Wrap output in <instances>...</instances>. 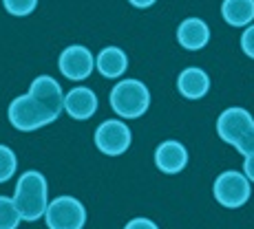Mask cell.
Segmentation results:
<instances>
[{
  "mask_svg": "<svg viewBox=\"0 0 254 229\" xmlns=\"http://www.w3.org/2000/svg\"><path fill=\"white\" fill-rule=\"evenodd\" d=\"M45 221L49 229H82L86 225V209L75 196H58L47 205Z\"/></svg>",
  "mask_w": 254,
  "mask_h": 229,
  "instance_id": "6",
  "label": "cell"
},
{
  "mask_svg": "<svg viewBox=\"0 0 254 229\" xmlns=\"http://www.w3.org/2000/svg\"><path fill=\"white\" fill-rule=\"evenodd\" d=\"M243 177L250 183H254V154L246 157V161H243Z\"/></svg>",
  "mask_w": 254,
  "mask_h": 229,
  "instance_id": "21",
  "label": "cell"
},
{
  "mask_svg": "<svg viewBox=\"0 0 254 229\" xmlns=\"http://www.w3.org/2000/svg\"><path fill=\"white\" fill-rule=\"evenodd\" d=\"M18 170V159L11 148L0 143V183H7L9 179L16 174Z\"/></svg>",
  "mask_w": 254,
  "mask_h": 229,
  "instance_id": "17",
  "label": "cell"
},
{
  "mask_svg": "<svg viewBox=\"0 0 254 229\" xmlns=\"http://www.w3.org/2000/svg\"><path fill=\"white\" fill-rule=\"evenodd\" d=\"M20 225V214L9 196H0V229H16Z\"/></svg>",
  "mask_w": 254,
  "mask_h": 229,
  "instance_id": "16",
  "label": "cell"
},
{
  "mask_svg": "<svg viewBox=\"0 0 254 229\" xmlns=\"http://www.w3.org/2000/svg\"><path fill=\"white\" fill-rule=\"evenodd\" d=\"M64 110L77 121L91 119L97 110V95L86 86H75L64 95Z\"/></svg>",
  "mask_w": 254,
  "mask_h": 229,
  "instance_id": "11",
  "label": "cell"
},
{
  "mask_svg": "<svg viewBox=\"0 0 254 229\" xmlns=\"http://www.w3.org/2000/svg\"><path fill=\"white\" fill-rule=\"evenodd\" d=\"M130 4H133L135 9H148V7H153L157 0H128Z\"/></svg>",
  "mask_w": 254,
  "mask_h": 229,
  "instance_id": "22",
  "label": "cell"
},
{
  "mask_svg": "<svg viewBox=\"0 0 254 229\" xmlns=\"http://www.w3.org/2000/svg\"><path fill=\"white\" fill-rule=\"evenodd\" d=\"M27 95L33 97L56 119L64 110V92H62V86L58 84V80H53L51 75H38L29 86Z\"/></svg>",
  "mask_w": 254,
  "mask_h": 229,
  "instance_id": "9",
  "label": "cell"
},
{
  "mask_svg": "<svg viewBox=\"0 0 254 229\" xmlns=\"http://www.w3.org/2000/svg\"><path fill=\"white\" fill-rule=\"evenodd\" d=\"M95 145L106 157H120L130 148V128L120 119H106L95 128Z\"/></svg>",
  "mask_w": 254,
  "mask_h": 229,
  "instance_id": "7",
  "label": "cell"
},
{
  "mask_svg": "<svg viewBox=\"0 0 254 229\" xmlns=\"http://www.w3.org/2000/svg\"><path fill=\"white\" fill-rule=\"evenodd\" d=\"M7 117H9L13 128L20 130V133H33V130L45 128V126L56 121V117L49 115L47 110L29 95L16 97V99L9 104Z\"/></svg>",
  "mask_w": 254,
  "mask_h": 229,
  "instance_id": "5",
  "label": "cell"
},
{
  "mask_svg": "<svg viewBox=\"0 0 254 229\" xmlns=\"http://www.w3.org/2000/svg\"><path fill=\"white\" fill-rule=\"evenodd\" d=\"M177 91L186 99H201L210 91V77L208 73L199 66H188L179 73L177 77Z\"/></svg>",
  "mask_w": 254,
  "mask_h": 229,
  "instance_id": "12",
  "label": "cell"
},
{
  "mask_svg": "<svg viewBox=\"0 0 254 229\" xmlns=\"http://www.w3.org/2000/svg\"><path fill=\"white\" fill-rule=\"evenodd\" d=\"M13 205H16L20 221L36 223L45 216L49 205V185L42 172L38 170H27L16 183L13 192Z\"/></svg>",
  "mask_w": 254,
  "mask_h": 229,
  "instance_id": "1",
  "label": "cell"
},
{
  "mask_svg": "<svg viewBox=\"0 0 254 229\" xmlns=\"http://www.w3.org/2000/svg\"><path fill=\"white\" fill-rule=\"evenodd\" d=\"M217 135L221 141L237 148L239 154H254V119L246 108H226L217 119Z\"/></svg>",
  "mask_w": 254,
  "mask_h": 229,
  "instance_id": "2",
  "label": "cell"
},
{
  "mask_svg": "<svg viewBox=\"0 0 254 229\" xmlns=\"http://www.w3.org/2000/svg\"><path fill=\"white\" fill-rule=\"evenodd\" d=\"M4 9H7V13H11V16H29V13L36 11L38 7V0H2Z\"/></svg>",
  "mask_w": 254,
  "mask_h": 229,
  "instance_id": "18",
  "label": "cell"
},
{
  "mask_svg": "<svg viewBox=\"0 0 254 229\" xmlns=\"http://www.w3.org/2000/svg\"><path fill=\"white\" fill-rule=\"evenodd\" d=\"M95 69L100 71L102 77L106 80H117L128 69V55L122 51L120 46H106L97 53L95 57Z\"/></svg>",
  "mask_w": 254,
  "mask_h": 229,
  "instance_id": "14",
  "label": "cell"
},
{
  "mask_svg": "<svg viewBox=\"0 0 254 229\" xmlns=\"http://www.w3.org/2000/svg\"><path fill=\"white\" fill-rule=\"evenodd\" d=\"M241 51L254 60V24H248L241 33Z\"/></svg>",
  "mask_w": 254,
  "mask_h": 229,
  "instance_id": "19",
  "label": "cell"
},
{
  "mask_svg": "<svg viewBox=\"0 0 254 229\" xmlns=\"http://www.w3.org/2000/svg\"><path fill=\"white\" fill-rule=\"evenodd\" d=\"M212 194L217 198L219 205L228 207V209H237L243 207L252 196V185L243 177V172L237 170H226L214 179L212 185Z\"/></svg>",
  "mask_w": 254,
  "mask_h": 229,
  "instance_id": "4",
  "label": "cell"
},
{
  "mask_svg": "<svg viewBox=\"0 0 254 229\" xmlns=\"http://www.w3.org/2000/svg\"><path fill=\"white\" fill-rule=\"evenodd\" d=\"M177 40L188 51H199L210 42V27L201 18H186L177 27Z\"/></svg>",
  "mask_w": 254,
  "mask_h": 229,
  "instance_id": "13",
  "label": "cell"
},
{
  "mask_svg": "<svg viewBox=\"0 0 254 229\" xmlns=\"http://www.w3.org/2000/svg\"><path fill=\"white\" fill-rule=\"evenodd\" d=\"M155 165L164 174H179L188 165V150L182 141H164L155 150Z\"/></svg>",
  "mask_w": 254,
  "mask_h": 229,
  "instance_id": "10",
  "label": "cell"
},
{
  "mask_svg": "<svg viewBox=\"0 0 254 229\" xmlns=\"http://www.w3.org/2000/svg\"><path fill=\"white\" fill-rule=\"evenodd\" d=\"M60 73L71 82H82L93 73L95 69V57L86 46L82 45H71L60 53V60H58Z\"/></svg>",
  "mask_w": 254,
  "mask_h": 229,
  "instance_id": "8",
  "label": "cell"
},
{
  "mask_svg": "<svg viewBox=\"0 0 254 229\" xmlns=\"http://www.w3.org/2000/svg\"><path fill=\"white\" fill-rule=\"evenodd\" d=\"M124 229H159L150 218H133L124 225Z\"/></svg>",
  "mask_w": 254,
  "mask_h": 229,
  "instance_id": "20",
  "label": "cell"
},
{
  "mask_svg": "<svg viewBox=\"0 0 254 229\" xmlns=\"http://www.w3.org/2000/svg\"><path fill=\"white\" fill-rule=\"evenodd\" d=\"M111 108L124 119H139L150 106V91L139 80H120L111 89Z\"/></svg>",
  "mask_w": 254,
  "mask_h": 229,
  "instance_id": "3",
  "label": "cell"
},
{
  "mask_svg": "<svg viewBox=\"0 0 254 229\" xmlns=\"http://www.w3.org/2000/svg\"><path fill=\"white\" fill-rule=\"evenodd\" d=\"M221 16L230 27H248L254 20V0H223Z\"/></svg>",
  "mask_w": 254,
  "mask_h": 229,
  "instance_id": "15",
  "label": "cell"
}]
</instances>
